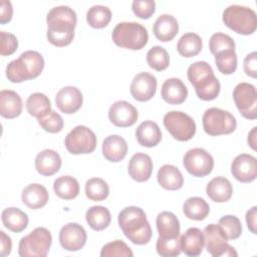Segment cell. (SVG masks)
Instances as JSON below:
<instances>
[{"label": "cell", "mask_w": 257, "mask_h": 257, "mask_svg": "<svg viewBox=\"0 0 257 257\" xmlns=\"http://www.w3.org/2000/svg\"><path fill=\"white\" fill-rule=\"evenodd\" d=\"M215 56V64L218 70L225 75L232 74L237 69V54L235 50H224L218 52Z\"/></svg>", "instance_id": "obj_39"}, {"label": "cell", "mask_w": 257, "mask_h": 257, "mask_svg": "<svg viewBox=\"0 0 257 257\" xmlns=\"http://www.w3.org/2000/svg\"><path fill=\"white\" fill-rule=\"evenodd\" d=\"M59 243L66 251H78L86 243L85 229L77 223H67L59 231Z\"/></svg>", "instance_id": "obj_14"}, {"label": "cell", "mask_w": 257, "mask_h": 257, "mask_svg": "<svg viewBox=\"0 0 257 257\" xmlns=\"http://www.w3.org/2000/svg\"><path fill=\"white\" fill-rule=\"evenodd\" d=\"M202 124L205 133L209 136H222L232 134L237 126L235 116L224 109L210 107L202 116Z\"/></svg>", "instance_id": "obj_8"}, {"label": "cell", "mask_w": 257, "mask_h": 257, "mask_svg": "<svg viewBox=\"0 0 257 257\" xmlns=\"http://www.w3.org/2000/svg\"><path fill=\"white\" fill-rule=\"evenodd\" d=\"M38 123L45 132L50 134L59 133L63 128V118L54 110H51L44 117L39 118Z\"/></svg>", "instance_id": "obj_45"}, {"label": "cell", "mask_w": 257, "mask_h": 257, "mask_svg": "<svg viewBox=\"0 0 257 257\" xmlns=\"http://www.w3.org/2000/svg\"><path fill=\"white\" fill-rule=\"evenodd\" d=\"M218 225L226 235L228 240H234L241 236L242 234V225L238 217L234 215H226L223 216Z\"/></svg>", "instance_id": "obj_41"}, {"label": "cell", "mask_w": 257, "mask_h": 257, "mask_svg": "<svg viewBox=\"0 0 257 257\" xmlns=\"http://www.w3.org/2000/svg\"><path fill=\"white\" fill-rule=\"evenodd\" d=\"M13 15V7L10 1L2 0L0 2V23L5 24L11 21Z\"/></svg>", "instance_id": "obj_49"}, {"label": "cell", "mask_w": 257, "mask_h": 257, "mask_svg": "<svg viewBox=\"0 0 257 257\" xmlns=\"http://www.w3.org/2000/svg\"><path fill=\"white\" fill-rule=\"evenodd\" d=\"M44 68L43 56L35 50H27L8 63L6 77L14 83L38 77Z\"/></svg>", "instance_id": "obj_4"}, {"label": "cell", "mask_w": 257, "mask_h": 257, "mask_svg": "<svg viewBox=\"0 0 257 257\" xmlns=\"http://www.w3.org/2000/svg\"><path fill=\"white\" fill-rule=\"evenodd\" d=\"M161 95L169 104H181L188 97V88L180 78L171 77L162 84Z\"/></svg>", "instance_id": "obj_20"}, {"label": "cell", "mask_w": 257, "mask_h": 257, "mask_svg": "<svg viewBox=\"0 0 257 257\" xmlns=\"http://www.w3.org/2000/svg\"><path fill=\"white\" fill-rule=\"evenodd\" d=\"M22 112V99L20 95L10 89L0 91V114L8 119L19 116Z\"/></svg>", "instance_id": "obj_26"}, {"label": "cell", "mask_w": 257, "mask_h": 257, "mask_svg": "<svg viewBox=\"0 0 257 257\" xmlns=\"http://www.w3.org/2000/svg\"><path fill=\"white\" fill-rule=\"evenodd\" d=\"M187 76L200 99L209 101L219 95L221 84L208 62L196 61L192 63L188 67Z\"/></svg>", "instance_id": "obj_3"}, {"label": "cell", "mask_w": 257, "mask_h": 257, "mask_svg": "<svg viewBox=\"0 0 257 257\" xmlns=\"http://www.w3.org/2000/svg\"><path fill=\"white\" fill-rule=\"evenodd\" d=\"M183 165L190 175L203 178L211 174L214 168V159L206 150L194 148L184 155Z\"/></svg>", "instance_id": "obj_12"}, {"label": "cell", "mask_w": 257, "mask_h": 257, "mask_svg": "<svg viewBox=\"0 0 257 257\" xmlns=\"http://www.w3.org/2000/svg\"><path fill=\"white\" fill-rule=\"evenodd\" d=\"M205 245L208 253L213 257L237 256L234 247L228 244V239L222 229L217 224H209L204 229Z\"/></svg>", "instance_id": "obj_13"}, {"label": "cell", "mask_w": 257, "mask_h": 257, "mask_svg": "<svg viewBox=\"0 0 257 257\" xmlns=\"http://www.w3.org/2000/svg\"><path fill=\"white\" fill-rule=\"evenodd\" d=\"M153 168V161L149 155L144 153H137L131 158L128 162L127 173L133 180L139 183H143L151 178Z\"/></svg>", "instance_id": "obj_19"}, {"label": "cell", "mask_w": 257, "mask_h": 257, "mask_svg": "<svg viewBox=\"0 0 257 257\" xmlns=\"http://www.w3.org/2000/svg\"><path fill=\"white\" fill-rule=\"evenodd\" d=\"M159 185L165 190H180L184 185V177L181 171L173 165H163L157 174Z\"/></svg>", "instance_id": "obj_29"}, {"label": "cell", "mask_w": 257, "mask_h": 257, "mask_svg": "<svg viewBox=\"0 0 257 257\" xmlns=\"http://www.w3.org/2000/svg\"><path fill=\"white\" fill-rule=\"evenodd\" d=\"M102 155L111 163H118L124 159L127 153V144L125 140L118 135L106 137L102 143Z\"/></svg>", "instance_id": "obj_23"}, {"label": "cell", "mask_w": 257, "mask_h": 257, "mask_svg": "<svg viewBox=\"0 0 257 257\" xmlns=\"http://www.w3.org/2000/svg\"><path fill=\"white\" fill-rule=\"evenodd\" d=\"M153 32L157 39L163 42L171 41L179 32V23L171 14L159 16L153 26Z\"/></svg>", "instance_id": "obj_25"}, {"label": "cell", "mask_w": 257, "mask_h": 257, "mask_svg": "<svg viewBox=\"0 0 257 257\" xmlns=\"http://www.w3.org/2000/svg\"><path fill=\"white\" fill-rule=\"evenodd\" d=\"M243 66H244V71L248 76L256 78V74H257V52L256 51H252L251 53L245 56Z\"/></svg>", "instance_id": "obj_48"}, {"label": "cell", "mask_w": 257, "mask_h": 257, "mask_svg": "<svg viewBox=\"0 0 257 257\" xmlns=\"http://www.w3.org/2000/svg\"><path fill=\"white\" fill-rule=\"evenodd\" d=\"M101 257H113V256H121V257H132L134 253L132 249L121 240H114L112 242L106 243L100 251Z\"/></svg>", "instance_id": "obj_44"}, {"label": "cell", "mask_w": 257, "mask_h": 257, "mask_svg": "<svg viewBox=\"0 0 257 257\" xmlns=\"http://www.w3.org/2000/svg\"><path fill=\"white\" fill-rule=\"evenodd\" d=\"M206 193L212 201L216 203H225L231 199L233 187L228 179L219 176L212 179L207 184Z\"/></svg>", "instance_id": "obj_28"}, {"label": "cell", "mask_w": 257, "mask_h": 257, "mask_svg": "<svg viewBox=\"0 0 257 257\" xmlns=\"http://www.w3.org/2000/svg\"><path fill=\"white\" fill-rule=\"evenodd\" d=\"M111 37L115 45L131 50L144 48L149 40L147 28L138 22H119L113 28Z\"/></svg>", "instance_id": "obj_5"}, {"label": "cell", "mask_w": 257, "mask_h": 257, "mask_svg": "<svg viewBox=\"0 0 257 257\" xmlns=\"http://www.w3.org/2000/svg\"><path fill=\"white\" fill-rule=\"evenodd\" d=\"M159 237L163 239H174L180 237V222L177 216L169 211L158 214L156 219Z\"/></svg>", "instance_id": "obj_27"}, {"label": "cell", "mask_w": 257, "mask_h": 257, "mask_svg": "<svg viewBox=\"0 0 257 257\" xmlns=\"http://www.w3.org/2000/svg\"><path fill=\"white\" fill-rule=\"evenodd\" d=\"M132 9L137 17L149 19L156 11V2L154 0H135L132 3Z\"/></svg>", "instance_id": "obj_46"}, {"label": "cell", "mask_w": 257, "mask_h": 257, "mask_svg": "<svg viewBox=\"0 0 257 257\" xmlns=\"http://www.w3.org/2000/svg\"><path fill=\"white\" fill-rule=\"evenodd\" d=\"M235 41L228 34L217 32L214 33L209 40V48L213 55L224 50H235Z\"/></svg>", "instance_id": "obj_42"}, {"label": "cell", "mask_w": 257, "mask_h": 257, "mask_svg": "<svg viewBox=\"0 0 257 257\" xmlns=\"http://www.w3.org/2000/svg\"><path fill=\"white\" fill-rule=\"evenodd\" d=\"M139 117L137 108L126 100L114 101L108 108L110 122L118 127H127L136 123Z\"/></svg>", "instance_id": "obj_15"}, {"label": "cell", "mask_w": 257, "mask_h": 257, "mask_svg": "<svg viewBox=\"0 0 257 257\" xmlns=\"http://www.w3.org/2000/svg\"><path fill=\"white\" fill-rule=\"evenodd\" d=\"M53 191L60 199L72 200L79 194V184L71 176H61L53 182Z\"/></svg>", "instance_id": "obj_34"}, {"label": "cell", "mask_w": 257, "mask_h": 257, "mask_svg": "<svg viewBox=\"0 0 257 257\" xmlns=\"http://www.w3.org/2000/svg\"><path fill=\"white\" fill-rule=\"evenodd\" d=\"M52 244V236L48 229L37 227L22 237L18 244L21 257H45Z\"/></svg>", "instance_id": "obj_7"}, {"label": "cell", "mask_w": 257, "mask_h": 257, "mask_svg": "<svg viewBox=\"0 0 257 257\" xmlns=\"http://www.w3.org/2000/svg\"><path fill=\"white\" fill-rule=\"evenodd\" d=\"M180 245L182 252L187 256H199L202 253L205 245L203 232L196 227L189 228L180 237Z\"/></svg>", "instance_id": "obj_22"}, {"label": "cell", "mask_w": 257, "mask_h": 257, "mask_svg": "<svg viewBox=\"0 0 257 257\" xmlns=\"http://www.w3.org/2000/svg\"><path fill=\"white\" fill-rule=\"evenodd\" d=\"M256 216H257V207H252L249 211L246 213V223L251 231V233L256 234Z\"/></svg>", "instance_id": "obj_51"}, {"label": "cell", "mask_w": 257, "mask_h": 257, "mask_svg": "<svg viewBox=\"0 0 257 257\" xmlns=\"http://www.w3.org/2000/svg\"><path fill=\"white\" fill-rule=\"evenodd\" d=\"M12 241L11 238L4 232L0 231V256L5 257L11 253Z\"/></svg>", "instance_id": "obj_50"}, {"label": "cell", "mask_w": 257, "mask_h": 257, "mask_svg": "<svg viewBox=\"0 0 257 257\" xmlns=\"http://www.w3.org/2000/svg\"><path fill=\"white\" fill-rule=\"evenodd\" d=\"M83 96L75 86H64L58 90L55 96V103L59 110L66 114L76 112L82 105Z\"/></svg>", "instance_id": "obj_18"}, {"label": "cell", "mask_w": 257, "mask_h": 257, "mask_svg": "<svg viewBox=\"0 0 257 257\" xmlns=\"http://www.w3.org/2000/svg\"><path fill=\"white\" fill-rule=\"evenodd\" d=\"M0 39H1V47L0 54L2 56L13 54L18 48V40L17 37L9 32L0 31Z\"/></svg>", "instance_id": "obj_47"}, {"label": "cell", "mask_w": 257, "mask_h": 257, "mask_svg": "<svg viewBox=\"0 0 257 257\" xmlns=\"http://www.w3.org/2000/svg\"><path fill=\"white\" fill-rule=\"evenodd\" d=\"M256 136H257V127L254 126L248 134V138H247V142H248V146H250V148L252 150H256Z\"/></svg>", "instance_id": "obj_52"}, {"label": "cell", "mask_w": 257, "mask_h": 257, "mask_svg": "<svg viewBox=\"0 0 257 257\" xmlns=\"http://www.w3.org/2000/svg\"><path fill=\"white\" fill-rule=\"evenodd\" d=\"M156 249L159 255L163 257H176L182 252L180 245V237L174 239L158 238L156 243Z\"/></svg>", "instance_id": "obj_43"}, {"label": "cell", "mask_w": 257, "mask_h": 257, "mask_svg": "<svg viewBox=\"0 0 257 257\" xmlns=\"http://www.w3.org/2000/svg\"><path fill=\"white\" fill-rule=\"evenodd\" d=\"M88 226L94 231H101L108 227L111 221L110 212L103 206H91L85 213Z\"/></svg>", "instance_id": "obj_35"}, {"label": "cell", "mask_w": 257, "mask_h": 257, "mask_svg": "<svg viewBox=\"0 0 257 257\" xmlns=\"http://www.w3.org/2000/svg\"><path fill=\"white\" fill-rule=\"evenodd\" d=\"M147 62L151 68L162 71L169 66L170 56L164 47L155 45L147 53Z\"/></svg>", "instance_id": "obj_40"}, {"label": "cell", "mask_w": 257, "mask_h": 257, "mask_svg": "<svg viewBox=\"0 0 257 257\" xmlns=\"http://www.w3.org/2000/svg\"><path fill=\"white\" fill-rule=\"evenodd\" d=\"M233 177L241 183H251L257 177V160L249 154L238 155L231 164Z\"/></svg>", "instance_id": "obj_17"}, {"label": "cell", "mask_w": 257, "mask_h": 257, "mask_svg": "<svg viewBox=\"0 0 257 257\" xmlns=\"http://www.w3.org/2000/svg\"><path fill=\"white\" fill-rule=\"evenodd\" d=\"M183 212L188 219L202 221L208 217L210 206L201 197H191L184 202Z\"/></svg>", "instance_id": "obj_33"}, {"label": "cell", "mask_w": 257, "mask_h": 257, "mask_svg": "<svg viewBox=\"0 0 257 257\" xmlns=\"http://www.w3.org/2000/svg\"><path fill=\"white\" fill-rule=\"evenodd\" d=\"M136 138L141 146L153 148L162 141V132L157 122L153 120H145L138 126Z\"/></svg>", "instance_id": "obj_30"}, {"label": "cell", "mask_w": 257, "mask_h": 257, "mask_svg": "<svg viewBox=\"0 0 257 257\" xmlns=\"http://www.w3.org/2000/svg\"><path fill=\"white\" fill-rule=\"evenodd\" d=\"M1 220L5 228L8 230L20 233L24 231L28 226V216L25 212L21 211L19 208L9 207L2 211Z\"/></svg>", "instance_id": "obj_31"}, {"label": "cell", "mask_w": 257, "mask_h": 257, "mask_svg": "<svg viewBox=\"0 0 257 257\" xmlns=\"http://www.w3.org/2000/svg\"><path fill=\"white\" fill-rule=\"evenodd\" d=\"M224 24L242 35L253 34L257 27V16L253 9L242 5H230L223 11Z\"/></svg>", "instance_id": "obj_6"}, {"label": "cell", "mask_w": 257, "mask_h": 257, "mask_svg": "<svg viewBox=\"0 0 257 257\" xmlns=\"http://www.w3.org/2000/svg\"><path fill=\"white\" fill-rule=\"evenodd\" d=\"M233 99L242 116L247 119L257 117V91L253 84L238 83L233 90Z\"/></svg>", "instance_id": "obj_11"}, {"label": "cell", "mask_w": 257, "mask_h": 257, "mask_svg": "<svg viewBox=\"0 0 257 257\" xmlns=\"http://www.w3.org/2000/svg\"><path fill=\"white\" fill-rule=\"evenodd\" d=\"M49 199V194L46 188L40 184H30L26 186L21 193L22 203L32 210H37L44 207Z\"/></svg>", "instance_id": "obj_24"}, {"label": "cell", "mask_w": 257, "mask_h": 257, "mask_svg": "<svg viewBox=\"0 0 257 257\" xmlns=\"http://www.w3.org/2000/svg\"><path fill=\"white\" fill-rule=\"evenodd\" d=\"M95 134L85 125H76L65 137L64 145L72 155L90 154L96 148Z\"/></svg>", "instance_id": "obj_10"}, {"label": "cell", "mask_w": 257, "mask_h": 257, "mask_svg": "<svg viewBox=\"0 0 257 257\" xmlns=\"http://www.w3.org/2000/svg\"><path fill=\"white\" fill-rule=\"evenodd\" d=\"M46 23V37L52 45L64 47L72 42L77 23V16L72 8L65 5L51 8L47 13Z\"/></svg>", "instance_id": "obj_1"}, {"label": "cell", "mask_w": 257, "mask_h": 257, "mask_svg": "<svg viewBox=\"0 0 257 257\" xmlns=\"http://www.w3.org/2000/svg\"><path fill=\"white\" fill-rule=\"evenodd\" d=\"M34 164L37 173L49 177L60 170L62 161L57 152L51 149H46L37 154Z\"/></svg>", "instance_id": "obj_21"}, {"label": "cell", "mask_w": 257, "mask_h": 257, "mask_svg": "<svg viewBox=\"0 0 257 257\" xmlns=\"http://www.w3.org/2000/svg\"><path fill=\"white\" fill-rule=\"evenodd\" d=\"M157 78L149 72L138 73L130 87L132 96L138 101H148L154 97L157 90Z\"/></svg>", "instance_id": "obj_16"}, {"label": "cell", "mask_w": 257, "mask_h": 257, "mask_svg": "<svg viewBox=\"0 0 257 257\" xmlns=\"http://www.w3.org/2000/svg\"><path fill=\"white\" fill-rule=\"evenodd\" d=\"M85 196L91 201H103L109 195L107 183L100 178H91L85 183Z\"/></svg>", "instance_id": "obj_38"}, {"label": "cell", "mask_w": 257, "mask_h": 257, "mask_svg": "<svg viewBox=\"0 0 257 257\" xmlns=\"http://www.w3.org/2000/svg\"><path fill=\"white\" fill-rule=\"evenodd\" d=\"M123 235L136 245H146L152 239V228L145 211L137 206L123 208L117 217Z\"/></svg>", "instance_id": "obj_2"}, {"label": "cell", "mask_w": 257, "mask_h": 257, "mask_svg": "<svg viewBox=\"0 0 257 257\" xmlns=\"http://www.w3.org/2000/svg\"><path fill=\"white\" fill-rule=\"evenodd\" d=\"M202 38L194 32H188L181 36L177 43V50L183 57L189 58L198 55L202 50Z\"/></svg>", "instance_id": "obj_36"}, {"label": "cell", "mask_w": 257, "mask_h": 257, "mask_svg": "<svg viewBox=\"0 0 257 257\" xmlns=\"http://www.w3.org/2000/svg\"><path fill=\"white\" fill-rule=\"evenodd\" d=\"M27 112L37 119L44 117L51 111L50 99L42 92L30 94L25 103Z\"/></svg>", "instance_id": "obj_32"}, {"label": "cell", "mask_w": 257, "mask_h": 257, "mask_svg": "<svg viewBox=\"0 0 257 257\" xmlns=\"http://www.w3.org/2000/svg\"><path fill=\"white\" fill-rule=\"evenodd\" d=\"M111 20V11L103 5H93L86 12V22L92 28H104Z\"/></svg>", "instance_id": "obj_37"}, {"label": "cell", "mask_w": 257, "mask_h": 257, "mask_svg": "<svg viewBox=\"0 0 257 257\" xmlns=\"http://www.w3.org/2000/svg\"><path fill=\"white\" fill-rule=\"evenodd\" d=\"M166 130L179 142H187L193 139L196 134V122L189 114L172 110L165 114L163 118Z\"/></svg>", "instance_id": "obj_9"}]
</instances>
